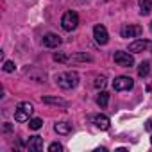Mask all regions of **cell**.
I'll use <instances>...</instances> for the list:
<instances>
[{
	"label": "cell",
	"mask_w": 152,
	"mask_h": 152,
	"mask_svg": "<svg viewBox=\"0 0 152 152\" xmlns=\"http://www.w3.org/2000/svg\"><path fill=\"white\" fill-rule=\"evenodd\" d=\"M147 131H152V118L147 122Z\"/></svg>",
	"instance_id": "obj_23"
},
{
	"label": "cell",
	"mask_w": 152,
	"mask_h": 152,
	"mask_svg": "<svg viewBox=\"0 0 152 152\" xmlns=\"http://www.w3.org/2000/svg\"><path fill=\"white\" fill-rule=\"evenodd\" d=\"M72 59H73V61H93V57H91L90 54H84V52H81V54H75Z\"/></svg>",
	"instance_id": "obj_18"
},
{
	"label": "cell",
	"mask_w": 152,
	"mask_h": 152,
	"mask_svg": "<svg viewBox=\"0 0 152 152\" xmlns=\"http://www.w3.org/2000/svg\"><path fill=\"white\" fill-rule=\"evenodd\" d=\"M93 122H95V125H97L100 131H107L109 125H111V122H109V118H107L106 115H97V116L93 118Z\"/></svg>",
	"instance_id": "obj_10"
},
{
	"label": "cell",
	"mask_w": 152,
	"mask_h": 152,
	"mask_svg": "<svg viewBox=\"0 0 152 152\" xmlns=\"http://www.w3.org/2000/svg\"><path fill=\"white\" fill-rule=\"evenodd\" d=\"M148 73H150V63H148V61L140 63V66H138V75H140V77H147Z\"/></svg>",
	"instance_id": "obj_15"
},
{
	"label": "cell",
	"mask_w": 152,
	"mask_h": 152,
	"mask_svg": "<svg viewBox=\"0 0 152 152\" xmlns=\"http://www.w3.org/2000/svg\"><path fill=\"white\" fill-rule=\"evenodd\" d=\"M150 47H152V43H150V41H147V39H136V41L129 43V52L138 54V52H145V50H147V48H150Z\"/></svg>",
	"instance_id": "obj_8"
},
{
	"label": "cell",
	"mask_w": 152,
	"mask_h": 152,
	"mask_svg": "<svg viewBox=\"0 0 152 152\" xmlns=\"http://www.w3.org/2000/svg\"><path fill=\"white\" fill-rule=\"evenodd\" d=\"M43 102L45 104H52V106H61V107L68 106V102L64 99H59V97H43Z\"/></svg>",
	"instance_id": "obj_13"
},
{
	"label": "cell",
	"mask_w": 152,
	"mask_h": 152,
	"mask_svg": "<svg viewBox=\"0 0 152 152\" xmlns=\"http://www.w3.org/2000/svg\"><path fill=\"white\" fill-rule=\"evenodd\" d=\"M56 83L63 90H72V88H75V86L79 84V73L73 72V70L72 72L59 73V75H56Z\"/></svg>",
	"instance_id": "obj_1"
},
{
	"label": "cell",
	"mask_w": 152,
	"mask_h": 152,
	"mask_svg": "<svg viewBox=\"0 0 152 152\" xmlns=\"http://www.w3.org/2000/svg\"><path fill=\"white\" fill-rule=\"evenodd\" d=\"M48 150H50V152H61V150H63V145L57 143V141H54V143L48 145Z\"/></svg>",
	"instance_id": "obj_21"
},
{
	"label": "cell",
	"mask_w": 152,
	"mask_h": 152,
	"mask_svg": "<svg viewBox=\"0 0 152 152\" xmlns=\"http://www.w3.org/2000/svg\"><path fill=\"white\" fill-rule=\"evenodd\" d=\"M138 4H140V15H143V16L150 15V11H152V0H138Z\"/></svg>",
	"instance_id": "obj_12"
},
{
	"label": "cell",
	"mask_w": 152,
	"mask_h": 152,
	"mask_svg": "<svg viewBox=\"0 0 152 152\" xmlns=\"http://www.w3.org/2000/svg\"><path fill=\"white\" fill-rule=\"evenodd\" d=\"M120 34H122V38H138L143 34V29L140 25H124Z\"/></svg>",
	"instance_id": "obj_7"
},
{
	"label": "cell",
	"mask_w": 152,
	"mask_h": 152,
	"mask_svg": "<svg viewBox=\"0 0 152 152\" xmlns=\"http://www.w3.org/2000/svg\"><path fill=\"white\" fill-rule=\"evenodd\" d=\"M97 104H99L100 107H106V106L109 104V93H107V91H100L99 97H97Z\"/></svg>",
	"instance_id": "obj_16"
},
{
	"label": "cell",
	"mask_w": 152,
	"mask_h": 152,
	"mask_svg": "<svg viewBox=\"0 0 152 152\" xmlns=\"http://www.w3.org/2000/svg\"><path fill=\"white\" fill-rule=\"evenodd\" d=\"M54 61H59V63H64V61H68V57H66L64 54H61V52H57V54H54Z\"/></svg>",
	"instance_id": "obj_22"
},
{
	"label": "cell",
	"mask_w": 152,
	"mask_h": 152,
	"mask_svg": "<svg viewBox=\"0 0 152 152\" xmlns=\"http://www.w3.org/2000/svg\"><path fill=\"white\" fill-rule=\"evenodd\" d=\"M113 59H115V63H116L118 66H122V68H131V66L134 64V57H132V54H129V52H124V50H118V52H115Z\"/></svg>",
	"instance_id": "obj_4"
},
{
	"label": "cell",
	"mask_w": 152,
	"mask_h": 152,
	"mask_svg": "<svg viewBox=\"0 0 152 152\" xmlns=\"http://www.w3.org/2000/svg\"><path fill=\"white\" fill-rule=\"evenodd\" d=\"M150 29H152V23H150Z\"/></svg>",
	"instance_id": "obj_25"
},
{
	"label": "cell",
	"mask_w": 152,
	"mask_h": 152,
	"mask_svg": "<svg viewBox=\"0 0 152 152\" xmlns=\"http://www.w3.org/2000/svg\"><path fill=\"white\" fill-rule=\"evenodd\" d=\"M34 113V106L31 102H20L15 109V120L16 122H29Z\"/></svg>",
	"instance_id": "obj_2"
},
{
	"label": "cell",
	"mask_w": 152,
	"mask_h": 152,
	"mask_svg": "<svg viewBox=\"0 0 152 152\" xmlns=\"http://www.w3.org/2000/svg\"><path fill=\"white\" fill-rule=\"evenodd\" d=\"M77 25H79V15L75 13V11H68V13H64L63 15V18H61V27L64 29V31H75L77 29Z\"/></svg>",
	"instance_id": "obj_3"
},
{
	"label": "cell",
	"mask_w": 152,
	"mask_h": 152,
	"mask_svg": "<svg viewBox=\"0 0 152 152\" xmlns=\"http://www.w3.org/2000/svg\"><path fill=\"white\" fill-rule=\"evenodd\" d=\"M132 86H134V81L131 77H127V75H120V77H116L113 81V88L116 91H129V90H132Z\"/></svg>",
	"instance_id": "obj_5"
},
{
	"label": "cell",
	"mask_w": 152,
	"mask_h": 152,
	"mask_svg": "<svg viewBox=\"0 0 152 152\" xmlns=\"http://www.w3.org/2000/svg\"><path fill=\"white\" fill-rule=\"evenodd\" d=\"M2 68H4V72H7V73H11V72H15V68H16V66H15V63H13V61H6Z\"/></svg>",
	"instance_id": "obj_20"
},
{
	"label": "cell",
	"mask_w": 152,
	"mask_h": 152,
	"mask_svg": "<svg viewBox=\"0 0 152 152\" xmlns=\"http://www.w3.org/2000/svg\"><path fill=\"white\" fill-rule=\"evenodd\" d=\"M54 129H56L57 134H70V132H72V125H70L68 122H57V124L54 125Z\"/></svg>",
	"instance_id": "obj_14"
},
{
	"label": "cell",
	"mask_w": 152,
	"mask_h": 152,
	"mask_svg": "<svg viewBox=\"0 0 152 152\" xmlns=\"http://www.w3.org/2000/svg\"><path fill=\"white\" fill-rule=\"evenodd\" d=\"M27 147H29V150H34V152L43 150V138H39V136H31Z\"/></svg>",
	"instance_id": "obj_11"
},
{
	"label": "cell",
	"mask_w": 152,
	"mask_h": 152,
	"mask_svg": "<svg viewBox=\"0 0 152 152\" xmlns=\"http://www.w3.org/2000/svg\"><path fill=\"white\" fill-rule=\"evenodd\" d=\"M43 45L48 47V48H57L61 45V38L57 34H54V32H48V34L43 36Z\"/></svg>",
	"instance_id": "obj_9"
},
{
	"label": "cell",
	"mask_w": 152,
	"mask_h": 152,
	"mask_svg": "<svg viewBox=\"0 0 152 152\" xmlns=\"http://www.w3.org/2000/svg\"><path fill=\"white\" fill-rule=\"evenodd\" d=\"M93 38L99 45H106L109 41V34H107V29L104 25H95L93 27Z\"/></svg>",
	"instance_id": "obj_6"
},
{
	"label": "cell",
	"mask_w": 152,
	"mask_h": 152,
	"mask_svg": "<svg viewBox=\"0 0 152 152\" xmlns=\"http://www.w3.org/2000/svg\"><path fill=\"white\" fill-rule=\"evenodd\" d=\"M93 86H95V88H104V86H106V77H104V75H99V77H95Z\"/></svg>",
	"instance_id": "obj_19"
},
{
	"label": "cell",
	"mask_w": 152,
	"mask_h": 152,
	"mask_svg": "<svg viewBox=\"0 0 152 152\" xmlns=\"http://www.w3.org/2000/svg\"><path fill=\"white\" fill-rule=\"evenodd\" d=\"M29 127H31L32 131L41 129V127H43V120H41V118H31V120H29Z\"/></svg>",
	"instance_id": "obj_17"
},
{
	"label": "cell",
	"mask_w": 152,
	"mask_h": 152,
	"mask_svg": "<svg viewBox=\"0 0 152 152\" xmlns=\"http://www.w3.org/2000/svg\"><path fill=\"white\" fill-rule=\"evenodd\" d=\"M150 143H152V136H150Z\"/></svg>",
	"instance_id": "obj_24"
}]
</instances>
